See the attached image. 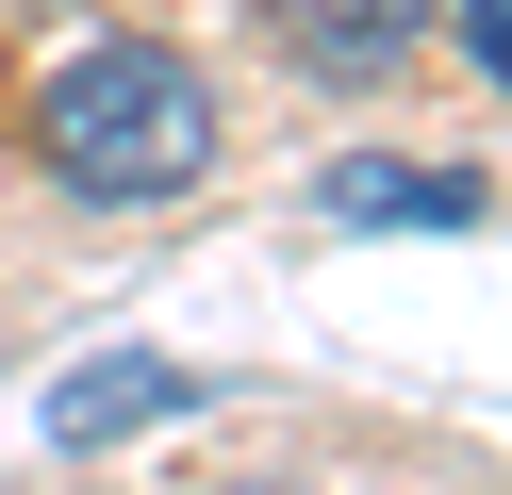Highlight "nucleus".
<instances>
[{
	"instance_id": "f257e3e1",
	"label": "nucleus",
	"mask_w": 512,
	"mask_h": 495,
	"mask_svg": "<svg viewBox=\"0 0 512 495\" xmlns=\"http://www.w3.org/2000/svg\"><path fill=\"white\" fill-rule=\"evenodd\" d=\"M34 165L83 215H166L182 182H215V83L166 33H100L34 83Z\"/></svg>"
},
{
	"instance_id": "f03ea898",
	"label": "nucleus",
	"mask_w": 512,
	"mask_h": 495,
	"mask_svg": "<svg viewBox=\"0 0 512 495\" xmlns=\"http://www.w3.org/2000/svg\"><path fill=\"white\" fill-rule=\"evenodd\" d=\"M479 165H397V149H347V165H314V215L331 231H463L479 215Z\"/></svg>"
},
{
	"instance_id": "7ed1b4c3",
	"label": "nucleus",
	"mask_w": 512,
	"mask_h": 495,
	"mask_svg": "<svg viewBox=\"0 0 512 495\" xmlns=\"http://www.w3.org/2000/svg\"><path fill=\"white\" fill-rule=\"evenodd\" d=\"M166 413H199V363H166V347H116V363H67L50 380V446H116V429H166Z\"/></svg>"
},
{
	"instance_id": "20e7f679",
	"label": "nucleus",
	"mask_w": 512,
	"mask_h": 495,
	"mask_svg": "<svg viewBox=\"0 0 512 495\" xmlns=\"http://www.w3.org/2000/svg\"><path fill=\"white\" fill-rule=\"evenodd\" d=\"M281 33H298L314 83H380V66L430 33V0H281Z\"/></svg>"
},
{
	"instance_id": "39448f33",
	"label": "nucleus",
	"mask_w": 512,
	"mask_h": 495,
	"mask_svg": "<svg viewBox=\"0 0 512 495\" xmlns=\"http://www.w3.org/2000/svg\"><path fill=\"white\" fill-rule=\"evenodd\" d=\"M463 50H479V66L512 83V0H463Z\"/></svg>"
}]
</instances>
